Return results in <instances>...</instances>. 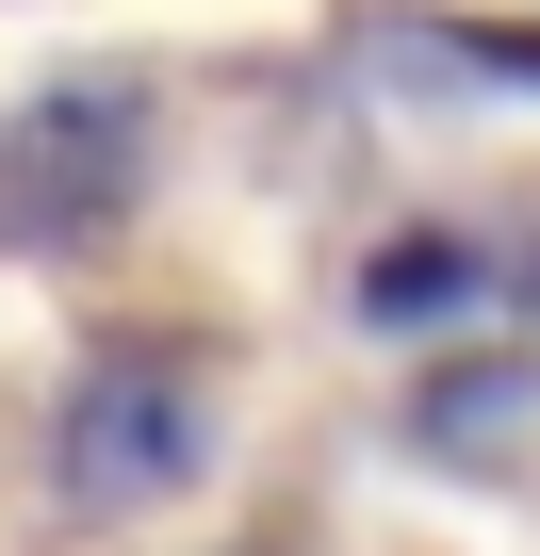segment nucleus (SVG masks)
Here are the masks:
<instances>
[{"label": "nucleus", "instance_id": "1", "mask_svg": "<svg viewBox=\"0 0 540 556\" xmlns=\"http://www.w3.org/2000/svg\"><path fill=\"white\" fill-rule=\"evenodd\" d=\"M83 475H180V409H164V393L83 409Z\"/></svg>", "mask_w": 540, "mask_h": 556}]
</instances>
